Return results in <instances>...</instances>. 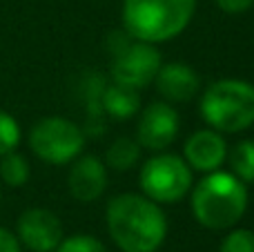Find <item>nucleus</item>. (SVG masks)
I'll return each instance as SVG.
<instances>
[{
  "label": "nucleus",
  "mask_w": 254,
  "mask_h": 252,
  "mask_svg": "<svg viewBox=\"0 0 254 252\" xmlns=\"http://www.w3.org/2000/svg\"><path fill=\"white\" fill-rule=\"evenodd\" d=\"M232 174L246 186L254 183V141H241L228 152Z\"/></svg>",
  "instance_id": "obj_15"
},
{
  "label": "nucleus",
  "mask_w": 254,
  "mask_h": 252,
  "mask_svg": "<svg viewBox=\"0 0 254 252\" xmlns=\"http://www.w3.org/2000/svg\"><path fill=\"white\" fill-rule=\"evenodd\" d=\"M71 170L67 177V186L76 201L80 203H92V201L101 199L103 192L107 188V165L103 163L98 156H78L71 161Z\"/></svg>",
  "instance_id": "obj_11"
},
{
  "label": "nucleus",
  "mask_w": 254,
  "mask_h": 252,
  "mask_svg": "<svg viewBox=\"0 0 254 252\" xmlns=\"http://www.w3.org/2000/svg\"><path fill=\"white\" fill-rule=\"evenodd\" d=\"M101 105L105 114H110L116 121H127L140 112V96L136 89L123 87L112 83L101 92Z\"/></svg>",
  "instance_id": "obj_13"
},
{
  "label": "nucleus",
  "mask_w": 254,
  "mask_h": 252,
  "mask_svg": "<svg viewBox=\"0 0 254 252\" xmlns=\"http://www.w3.org/2000/svg\"><path fill=\"white\" fill-rule=\"evenodd\" d=\"M0 201H2V194H0Z\"/></svg>",
  "instance_id": "obj_22"
},
{
  "label": "nucleus",
  "mask_w": 254,
  "mask_h": 252,
  "mask_svg": "<svg viewBox=\"0 0 254 252\" xmlns=\"http://www.w3.org/2000/svg\"><path fill=\"white\" fill-rule=\"evenodd\" d=\"M214 2L225 13H243L254 7V0H214Z\"/></svg>",
  "instance_id": "obj_20"
},
{
  "label": "nucleus",
  "mask_w": 254,
  "mask_h": 252,
  "mask_svg": "<svg viewBox=\"0 0 254 252\" xmlns=\"http://www.w3.org/2000/svg\"><path fill=\"white\" fill-rule=\"evenodd\" d=\"M201 116L221 134H237L254 125V85L241 78L212 83L201 96Z\"/></svg>",
  "instance_id": "obj_4"
},
{
  "label": "nucleus",
  "mask_w": 254,
  "mask_h": 252,
  "mask_svg": "<svg viewBox=\"0 0 254 252\" xmlns=\"http://www.w3.org/2000/svg\"><path fill=\"white\" fill-rule=\"evenodd\" d=\"M248 210V186L232 172H207L192 190V214L207 230H230Z\"/></svg>",
  "instance_id": "obj_2"
},
{
  "label": "nucleus",
  "mask_w": 254,
  "mask_h": 252,
  "mask_svg": "<svg viewBox=\"0 0 254 252\" xmlns=\"http://www.w3.org/2000/svg\"><path fill=\"white\" fill-rule=\"evenodd\" d=\"M219 252H254V230L237 228L230 235H225Z\"/></svg>",
  "instance_id": "obj_19"
},
{
  "label": "nucleus",
  "mask_w": 254,
  "mask_h": 252,
  "mask_svg": "<svg viewBox=\"0 0 254 252\" xmlns=\"http://www.w3.org/2000/svg\"><path fill=\"white\" fill-rule=\"evenodd\" d=\"M54 252H107V248L92 235H74L63 239Z\"/></svg>",
  "instance_id": "obj_18"
},
{
  "label": "nucleus",
  "mask_w": 254,
  "mask_h": 252,
  "mask_svg": "<svg viewBox=\"0 0 254 252\" xmlns=\"http://www.w3.org/2000/svg\"><path fill=\"white\" fill-rule=\"evenodd\" d=\"M138 183L143 194L154 203H179L192 190V168L183 156L156 154L143 163Z\"/></svg>",
  "instance_id": "obj_5"
},
{
  "label": "nucleus",
  "mask_w": 254,
  "mask_h": 252,
  "mask_svg": "<svg viewBox=\"0 0 254 252\" xmlns=\"http://www.w3.org/2000/svg\"><path fill=\"white\" fill-rule=\"evenodd\" d=\"M154 85L165 103H185L201 92V76L185 63H167L161 65Z\"/></svg>",
  "instance_id": "obj_12"
},
{
  "label": "nucleus",
  "mask_w": 254,
  "mask_h": 252,
  "mask_svg": "<svg viewBox=\"0 0 254 252\" xmlns=\"http://www.w3.org/2000/svg\"><path fill=\"white\" fill-rule=\"evenodd\" d=\"M183 159L196 172H214L228 159V143L223 134L212 127L196 129L183 145Z\"/></svg>",
  "instance_id": "obj_10"
},
{
  "label": "nucleus",
  "mask_w": 254,
  "mask_h": 252,
  "mask_svg": "<svg viewBox=\"0 0 254 252\" xmlns=\"http://www.w3.org/2000/svg\"><path fill=\"white\" fill-rule=\"evenodd\" d=\"M161 65V52L156 49V45L131 38V43H125L123 47L114 52L112 80L116 85L138 92L154 83Z\"/></svg>",
  "instance_id": "obj_7"
},
{
  "label": "nucleus",
  "mask_w": 254,
  "mask_h": 252,
  "mask_svg": "<svg viewBox=\"0 0 254 252\" xmlns=\"http://www.w3.org/2000/svg\"><path fill=\"white\" fill-rule=\"evenodd\" d=\"M0 179L7 183L9 188H20L29 181V163L22 154H18L16 150L2 154L0 161Z\"/></svg>",
  "instance_id": "obj_16"
},
{
  "label": "nucleus",
  "mask_w": 254,
  "mask_h": 252,
  "mask_svg": "<svg viewBox=\"0 0 254 252\" xmlns=\"http://www.w3.org/2000/svg\"><path fill=\"white\" fill-rule=\"evenodd\" d=\"M140 150L143 147L138 145L136 138H129V136H121L107 147L105 152V165L116 172H127L131 170L140 159Z\"/></svg>",
  "instance_id": "obj_14"
},
{
  "label": "nucleus",
  "mask_w": 254,
  "mask_h": 252,
  "mask_svg": "<svg viewBox=\"0 0 254 252\" xmlns=\"http://www.w3.org/2000/svg\"><path fill=\"white\" fill-rule=\"evenodd\" d=\"M181 129V116L170 103L156 101L140 110L136 125V141L140 147L152 152H163L174 143Z\"/></svg>",
  "instance_id": "obj_8"
},
{
  "label": "nucleus",
  "mask_w": 254,
  "mask_h": 252,
  "mask_svg": "<svg viewBox=\"0 0 254 252\" xmlns=\"http://www.w3.org/2000/svg\"><path fill=\"white\" fill-rule=\"evenodd\" d=\"M196 11V0H123V27L134 40L149 45L181 36Z\"/></svg>",
  "instance_id": "obj_3"
},
{
  "label": "nucleus",
  "mask_w": 254,
  "mask_h": 252,
  "mask_svg": "<svg viewBox=\"0 0 254 252\" xmlns=\"http://www.w3.org/2000/svg\"><path fill=\"white\" fill-rule=\"evenodd\" d=\"M20 143V127L11 114L0 110V156L13 152Z\"/></svg>",
  "instance_id": "obj_17"
},
{
  "label": "nucleus",
  "mask_w": 254,
  "mask_h": 252,
  "mask_svg": "<svg viewBox=\"0 0 254 252\" xmlns=\"http://www.w3.org/2000/svg\"><path fill=\"white\" fill-rule=\"evenodd\" d=\"M29 147L45 163L65 165L80 156L85 147V132L69 119L47 116L31 127Z\"/></svg>",
  "instance_id": "obj_6"
},
{
  "label": "nucleus",
  "mask_w": 254,
  "mask_h": 252,
  "mask_svg": "<svg viewBox=\"0 0 254 252\" xmlns=\"http://www.w3.org/2000/svg\"><path fill=\"white\" fill-rule=\"evenodd\" d=\"M107 230L123 252H156L167 237V217L145 194L123 192L107 203Z\"/></svg>",
  "instance_id": "obj_1"
},
{
  "label": "nucleus",
  "mask_w": 254,
  "mask_h": 252,
  "mask_svg": "<svg viewBox=\"0 0 254 252\" xmlns=\"http://www.w3.org/2000/svg\"><path fill=\"white\" fill-rule=\"evenodd\" d=\"M0 252H20V241L7 228H0Z\"/></svg>",
  "instance_id": "obj_21"
},
{
  "label": "nucleus",
  "mask_w": 254,
  "mask_h": 252,
  "mask_svg": "<svg viewBox=\"0 0 254 252\" xmlns=\"http://www.w3.org/2000/svg\"><path fill=\"white\" fill-rule=\"evenodd\" d=\"M18 241L31 252H54L63 241V223L52 210L31 208L18 219Z\"/></svg>",
  "instance_id": "obj_9"
}]
</instances>
